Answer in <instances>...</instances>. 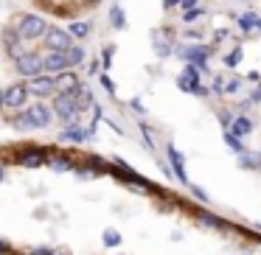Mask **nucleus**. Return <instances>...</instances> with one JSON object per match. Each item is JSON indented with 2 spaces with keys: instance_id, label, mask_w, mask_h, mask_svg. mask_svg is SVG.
I'll list each match as a JSON object with an SVG mask.
<instances>
[{
  "instance_id": "obj_15",
  "label": "nucleus",
  "mask_w": 261,
  "mask_h": 255,
  "mask_svg": "<svg viewBox=\"0 0 261 255\" xmlns=\"http://www.w3.org/2000/svg\"><path fill=\"white\" fill-rule=\"evenodd\" d=\"M42 160H45V152H29L23 160H20V163H25V165H40Z\"/></svg>"
},
{
  "instance_id": "obj_4",
  "label": "nucleus",
  "mask_w": 261,
  "mask_h": 255,
  "mask_svg": "<svg viewBox=\"0 0 261 255\" xmlns=\"http://www.w3.org/2000/svg\"><path fill=\"white\" fill-rule=\"evenodd\" d=\"M17 70L23 76L37 79V76L42 73V56L40 53H23V56H17Z\"/></svg>"
},
{
  "instance_id": "obj_5",
  "label": "nucleus",
  "mask_w": 261,
  "mask_h": 255,
  "mask_svg": "<svg viewBox=\"0 0 261 255\" xmlns=\"http://www.w3.org/2000/svg\"><path fill=\"white\" fill-rule=\"evenodd\" d=\"M29 96H31V93H29V84H14V87H9V90H6V107L20 109Z\"/></svg>"
},
{
  "instance_id": "obj_14",
  "label": "nucleus",
  "mask_w": 261,
  "mask_h": 255,
  "mask_svg": "<svg viewBox=\"0 0 261 255\" xmlns=\"http://www.w3.org/2000/svg\"><path fill=\"white\" fill-rule=\"evenodd\" d=\"M62 137H65V140H76V143H79V140H87V137H90V132L79 129V126H68V129L62 132Z\"/></svg>"
},
{
  "instance_id": "obj_20",
  "label": "nucleus",
  "mask_w": 261,
  "mask_h": 255,
  "mask_svg": "<svg viewBox=\"0 0 261 255\" xmlns=\"http://www.w3.org/2000/svg\"><path fill=\"white\" fill-rule=\"evenodd\" d=\"M199 221H202V224H211V227H225V221L211 216V213H199Z\"/></svg>"
},
{
  "instance_id": "obj_7",
  "label": "nucleus",
  "mask_w": 261,
  "mask_h": 255,
  "mask_svg": "<svg viewBox=\"0 0 261 255\" xmlns=\"http://www.w3.org/2000/svg\"><path fill=\"white\" fill-rule=\"evenodd\" d=\"M0 40H3V45H6V51L12 53V56L20 53V40H23V37H20L17 29H3L0 31Z\"/></svg>"
},
{
  "instance_id": "obj_18",
  "label": "nucleus",
  "mask_w": 261,
  "mask_h": 255,
  "mask_svg": "<svg viewBox=\"0 0 261 255\" xmlns=\"http://www.w3.org/2000/svg\"><path fill=\"white\" fill-rule=\"evenodd\" d=\"M225 143H227V146H230V149H236V152H242V140H239V135H236V132H225Z\"/></svg>"
},
{
  "instance_id": "obj_22",
  "label": "nucleus",
  "mask_w": 261,
  "mask_h": 255,
  "mask_svg": "<svg viewBox=\"0 0 261 255\" xmlns=\"http://www.w3.org/2000/svg\"><path fill=\"white\" fill-rule=\"evenodd\" d=\"M202 14H205V9H188V12L186 14H182V20H186V23H194V20H199V17H202Z\"/></svg>"
},
{
  "instance_id": "obj_29",
  "label": "nucleus",
  "mask_w": 261,
  "mask_h": 255,
  "mask_svg": "<svg viewBox=\"0 0 261 255\" xmlns=\"http://www.w3.org/2000/svg\"><path fill=\"white\" fill-rule=\"evenodd\" d=\"M166 3V9H171V6H180V0H163Z\"/></svg>"
},
{
  "instance_id": "obj_16",
  "label": "nucleus",
  "mask_w": 261,
  "mask_h": 255,
  "mask_svg": "<svg viewBox=\"0 0 261 255\" xmlns=\"http://www.w3.org/2000/svg\"><path fill=\"white\" fill-rule=\"evenodd\" d=\"M239 163H242L244 168H258V165H261V154H244Z\"/></svg>"
},
{
  "instance_id": "obj_8",
  "label": "nucleus",
  "mask_w": 261,
  "mask_h": 255,
  "mask_svg": "<svg viewBox=\"0 0 261 255\" xmlns=\"http://www.w3.org/2000/svg\"><path fill=\"white\" fill-rule=\"evenodd\" d=\"M166 152H169V157H171V165H174V171H177V177H180V182H186V185H191V182H188V177H186V157H182V154L177 152L174 146H169Z\"/></svg>"
},
{
  "instance_id": "obj_32",
  "label": "nucleus",
  "mask_w": 261,
  "mask_h": 255,
  "mask_svg": "<svg viewBox=\"0 0 261 255\" xmlns=\"http://www.w3.org/2000/svg\"><path fill=\"white\" fill-rule=\"evenodd\" d=\"M0 180H3V168H0Z\"/></svg>"
},
{
  "instance_id": "obj_3",
  "label": "nucleus",
  "mask_w": 261,
  "mask_h": 255,
  "mask_svg": "<svg viewBox=\"0 0 261 255\" xmlns=\"http://www.w3.org/2000/svg\"><path fill=\"white\" fill-rule=\"evenodd\" d=\"M42 45H45L48 51H68V48L73 45V40H70V31L48 29V31H45V37H42Z\"/></svg>"
},
{
  "instance_id": "obj_21",
  "label": "nucleus",
  "mask_w": 261,
  "mask_h": 255,
  "mask_svg": "<svg viewBox=\"0 0 261 255\" xmlns=\"http://www.w3.org/2000/svg\"><path fill=\"white\" fill-rule=\"evenodd\" d=\"M110 20L115 23V29H124V20H126V17H124V12H121L118 6H115L113 12H110Z\"/></svg>"
},
{
  "instance_id": "obj_17",
  "label": "nucleus",
  "mask_w": 261,
  "mask_h": 255,
  "mask_svg": "<svg viewBox=\"0 0 261 255\" xmlns=\"http://www.w3.org/2000/svg\"><path fill=\"white\" fill-rule=\"evenodd\" d=\"M236 93H242V79H230V81H225V96H236Z\"/></svg>"
},
{
  "instance_id": "obj_19",
  "label": "nucleus",
  "mask_w": 261,
  "mask_h": 255,
  "mask_svg": "<svg viewBox=\"0 0 261 255\" xmlns=\"http://www.w3.org/2000/svg\"><path fill=\"white\" fill-rule=\"evenodd\" d=\"M239 62H242V48H236V51H230V53L225 56V65H227V68H236Z\"/></svg>"
},
{
  "instance_id": "obj_26",
  "label": "nucleus",
  "mask_w": 261,
  "mask_h": 255,
  "mask_svg": "<svg viewBox=\"0 0 261 255\" xmlns=\"http://www.w3.org/2000/svg\"><path fill=\"white\" fill-rule=\"evenodd\" d=\"M197 3H199V0H180V6L186 9V12H188V9H197Z\"/></svg>"
},
{
  "instance_id": "obj_31",
  "label": "nucleus",
  "mask_w": 261,
  "mask_h": 255,
  "mask_svg": "<svg viewBox=\"0 0 261 255\" xmlns=\"http://www.w3.org/2000/svg\"><path fill=\"white\" fill-rule=\"evenodd\" d=\"M96 3H101V0H90V6H96Z\"/></svg>"
},
{
  "instance_id": "obj_11",
  "label": "nucleus",
  "mask_w": 261,
  "mask_h": 255,
  "mask_svg": "<svg viewBox=\"0 0 261 255\" xmlns=\"http://www.w3.org/2000/svg\"><path fill=\"white\" fill-rule=\"evenodd\" d=\"M230 132H236L239 137H244V135H250V132H253V124H250V118H244V115H236V118H233V124H230Z\"/></svg>"
},
{
  "instance_id": "obj_13",
  "label": "nucleus",
  "mask_w": 261,
  "mask_h": 255,
  "mask_svg": "<svg viewBox=\"0 0 261 255\" xmlns=\"http://www.w3.org/2000/svg\"><path fill=\"white\" fill-rule=\"evenodd\" d=\"M73 98H76V104H79V109H87V107L93 104V93L87 90L85 84H79V87L73 90Z\"/></svg>"
},
{
  "instance_id": "obj_24",
  "label": "nucleus",
  "mask_w": 261,
  "mask_h": 255,
  "mask_svg": "<svg viewBox=\"0 0 261 255\" xmlns=\"http://www.w3.org/2000/svg\"><path fill=\"white\" fill-rule=\"evenodd\" d=\"M70 34H73V37H87V25L85 23H76L73 29H70Z\"/></svg>"
},
{
  "instance_id": "obj_12",
  "label": "nucleus",
  "mask_w": 261,
  "mask_h": 255,
  "mask_svg": "<svg viewBox=\"0 0 261 255\" xmlns=\"http://www.w3.org/2000/svg\"><path fill=\"white\" fill-rule=\"evenodd\" d=\"M239 29L242 31H261V17L258 14H242L239 17Z\"/></svg>"
},
{
  "instance_id": "obj_10",
  "label": "nucleus",
  "mask_w": 261,
  "mask_h": 255,
  "mask_svg": "<svg viewBox=\"0 0 261 255\" xmlns=\"http://www.w3.org/2000/svg\"><path fill=\"white\" fill-rule=\"evenodd\" d=\"M76 87H79V79H76L73 73H59L57 76V90L59 93H73Z\"/></svg>"
},
{
  "instance_id": "obj_1",
  "label": "nucleus",
  "mask_w": 261,
  "mask_h": 255,
  "mask_svg": "<svg viewBox=\"0 0 261 255\" xmlns=\"http://www.w3.org/2000/svg\"><path fill=\"white\" fill-rule=\"evenodd\" d=\"M20 37L23 40H37V37H45V20L37 17V14H23L20 17V25H17Z\"/></svg>"
},
{
  "instance_id": "obj_6",
  "label": "nucleus",
  "mask_w": 261,
  "mask_h": 255,
  "mask_svg": "<svg viewBox=\"0 0 261 255\" xmlns=\"http://www.w3.org/2000/svg\"><path fill=\"white\" fill-rule=\"evenodd\" d=\"M57 90V79H48V76H37V79H31L29 84V93H34V96H51V93Z\"/></svg>"
},
{
  "instance_id": "obj_30",
  "label": "nucleus",
  "mask_w": 261,
  "mask_h": 255,
  "mask_svg": "<svg viewBox=\"0 0 261 255\" xmlns=\"http://www.w3.org/2000/svg\"><path fill=\"white\" fill-rule=\"evenodd\" d=\"M0 107H6V93H0Z\"/></svg>"
},
{
  "instance_id": "obj_28",
  "label": "nucleus",
  "mask_w": 261,
  "mask_h": 255,
  "mask_svg": "<svg viewBox=\"0 0 261 255\" xmlns=\"http://www.w3.org/2000/svg\"><path fill=\"white\" fill-rule=\"evenodd\" d=\"M227 37H230V31H225V29L216 31V40H219V42H222V40H227Z\"/></svg>"
},
{
  "instance_id": "obj_23",
  "label": "nucleus",
  "mask_w": 261,
  "mask_h": 255,
  "mask_svg": "<svg viewBox=\"0 0 261 255\" xmlns=\"http://www.w3.org/2000/svg\"><path fill=\"white\" fill-rule=\"evenodd\" d=\"M211 93H216V96H222V93H225V81H222L219 76H216L214 84H211Z\"/></svg>"
},
{
  "instance_id": "obj_2",
  "label": "nucleus",
  "mask_w": 261,
  "mask_h": 255,
  "mask_svg": "<svg viewBox=\"0 0 261 255\" xmlns=\"http://www.w3.org/2000/svg\"><path fill=\"white\" fill-rule=\"evenodd\" d=\"M54 112L62 121H73L76 115H79V104H76L73 93H59V96L54 98Z\"/></svg>"
},
{
  "instance_id": "obj_9",
  "label": "nucleus",
  "mask_w": 261,
  "mask_h": 255,
  "mask_svg": "<svg viewBox=\"0 0 261 255\" xmlns=\"http://www.w3.org/2000/svg\"><path fill=\"white\" fill-rule=\"evenodd\" d=\"M31 118H34V126H48L54 115L45 104H37V107H31Z\"/></svg>"
},
{
  "instance_id": "obj_27",
  "label": "nucleus",
  "mask_w": 261,
  "mask_h": 255,
  "mask_svg": "<svg viewBox=\"0 0 261 255\" xmlns=\"http://www.w3.org/2000/svg\"><path fill=\"white\" fill-rule=\"evenodd\" d=\"M250 101H261V81H258V87L250 93Z\"/></svg>"
},
{
  "instance_id": "obj_25",
  "label": "nucleus",
  "mask_w": 261,
  "mask_h": 255,
  "mask_svg": "<svg viewBox=\"0 0 261 255\" xmlns=\"http://www.w3.org/2000/svg\"><path fill=\"white\" fill-rule=\"evenodd\" d=\"M104 241H107V244H118V241H121V238H118V233H113V230H107V233H104Z\"/></svg>"
}]
</instances>
